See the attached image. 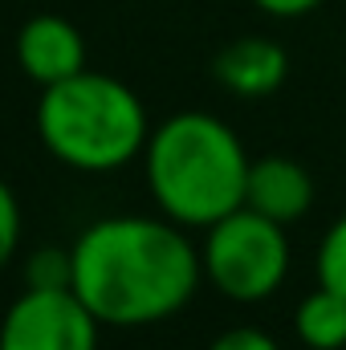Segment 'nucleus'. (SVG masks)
<instances>
[{"instance_id":"obj_1","label":"nucleus","mask_w":346,"mask_h":350,"mask_svg":"<svg viewBox=\"0 0 346 350\" xmlns=\"http://www.w3.org/2000/svg\"><path fill=\"white\" fill-rule=\"evenodd\" d=\"M74 293L102 326H151L179 314L204 277L200 249L168 216H106L70 245Z\"/></svg>"},{"instance_id":"obj_2","label":"nucleus","mask_w":346,"mask_h":350,"mask_svg":"<svg viewBox=\"0 0 346 350\" xmlns=\"http://www.w3.org/2000/svg\"><path fill=\"white\" fill-rule=\"evenodd\" d=\"M249 163L241 135L204 110L172 114L143 147L147 191L155 208L183 228H208L245 208Z\"/></svg>"},{"instance_id":"obj_3","label":"nucleus","mask_w":346,"mask_h":350,"mask_svg":"<svg viewBox=\"0 0 346 350\" xmlns=\"http://www.w3.org/2000/svg\"><path fill=\"white\" fill-rule=\"evenodd\" d=\"M41 147L74 172H118L143 155L151 139L147 106L135 90L110 74L82 70L41 90L37 102Z\"/></svg>"},{"instance_id":"obj_4","label":"nucleus","mask_w":346,"mask_h":350,"mask_svg":"<svg viewBox=\"0 0 346 350\" xmlns=\"http://www.w3.org/2000/svg\"><path fill=\"white\" fill-rule=\"evenodd\" d=\"M204 277L232 301H265L281 289L289 273L285 224L261 216L253 208H237L224 220L204 228L200 245Z\"/></svg>"},{"instance_id":"obj_5","label":"nucleus","mask_w":346,"mask_h":350,"mask_svg":"<svg viewBox=\"0 0 346 350\" xmlns=\"http://www.w3.org/2000/svg\"><path fill=\"white\" fill-rule=\"evenodd\" d=\"M98 326L74 289H25L0 322V350H98Z\"/></svg>"},{"instance_id":"obj_6","label":"nucleus","mask_w":346,"mask_h":350,"mask_svg":"<svg viewBox=\"0 0 346 350\" xmlns=\"http://www.w3.org/2000/svg\"><path fill=\"white\" fill-rule=\"evenodd\" d=\"M16 62L37 86H57L86 70V41L82 33L53 12H41L21 25L16 33Z\"/></svg>"},{"instance_id":"obj_7","label":"nucleus","mask_w":346,"mask_h":350,"mask_svg":"<svg viewBox=\"0 0 346 350\" xmlns=\"http://www.w3.org/2000/svg\"><path fill=\"white\" fill-rule=\"evenodd\" d=\"M245 208L277 224H293L314 208V175L289 155H265L249 163L245 183Z\"/></svg>"},{"instance_id":"obj_8","label":"nucleus","mask_w":346,"mask_h":350,"mask_svg":"<svg viewBox=\"0 0 346 350\" xmlns=\"http://www.w3.org/2000/svg\"><path fill=\"white\" fill-rule=\"evenodd\" d=\"M212 74L237 98H269L289 78V53L273 37H237L216 53Z\"/></svg>"},{"instance_id":"obj_9","label":"nucleus","mask_w":346,"mask_h":350,"mask_svg":"<svg viewBox=\"0 0 346 350\" xmlns=\"http://www.w3.org/2000/svg\"><path fill=\"white\" fill-rule=\"evenodd\" d=\"M293 330H297V342L310 350H343L346 347V297L326 289V285H318L314 293H306L297 301Z\"/></svg>"},{"instance_id":"obj_10","label":"nucleus","mask_w":346,"mask_h":350,"mask_svg":"<svg viewBox=\"0 0 346 350\" xmlns=\"http://www.w3.org/2000/svg\"><path fill=\"white\" fill-rule=\"evenodd\" d=\"M314 273H318V285L334 289L346 297V216H338L326 237L318 241V253H314Z\"/></svg>"},{"instance_id":"obj_11","label":"nucleus","mask_w":346,"mask_h":350,"mask_svg":"<svg viewBox=\"0 0 346 350\" xmlns=\"http://www.w3.org/2000/svg\"><path fill=\"white\" fill-rule=\"evenodd\" d=\"M25 277L29 289H74V249H37Z\"/></svg>"},{"instance_id":"obj_12","label":"nucleus","mask_w":346,"mask_h":350,"mask_svg":"<svg viewBox=\"0 0 346 350\" xmlns=\"http://www.w3.org/2000/svg\"><path fill=\"white\" fill-rule=\"evenodd\" d=\"M16 245H21V204H16L12 187L0 179V273L12 261Z\"/></svg>"},{"instance_id":"obj_13","label":"nucleus","mask_w":346,"mask_h":350,"mask_svg":"<svg viewBox=\"0 0 346 350\" xmlns=\"http://www.w3.org/2000/svg\"><path fill=\"white\" fill-rule=\"evenodd\" d=\"M208 350H281V347H277V338L265 334L261 326H232V330L216 334Z\"/></svg>"},{"instance_id":"obj_14","label":"nucleus","mask_w":346,"mask_h":350,"mask_svg":"<svg viewBox=\"0 0 346 350\" xmlns=\"http://www.w3.org/2000/svg\"><path fill=\"white\" fill-rule=\"evenodd\" d=\"M261 12H269V16H277V21H293V16H306V12H314L322 0H253Z\"/></svg>"}]
</instances>
